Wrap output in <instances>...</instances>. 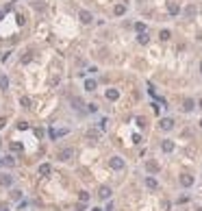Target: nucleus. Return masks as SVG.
<instances>
[{
    "label": "nucleus",
    "mask_w": 202,
    "mask_h": 211,
    "mask_svg": "<svg viewBox=\"0 0 202 211\" xmlns=\"http://www.w3.org/2000/svg\"><path fill=\"white\" fill-rule=\"evenodd\" d=\"M109 166H111L113 170H124L126 163H124V159H122V157H111V159H109Z\"/></svg>",
    "instance_id": "obj_1"
},
{
    "label": "nucleus",
    "mask_w": 202,
    "mask_h": 211,
    "mask_svg": "<svg viewBox=\"0 0 202 211\" xmlns=\"http://www.w3.org/2000/svg\"><path fill=\"white\" fill-rule=\"evenodd\" d=\"M61 161H70L72 157H74V148H61L59 150V155H57Z\"/></svg>",
    "instance_id": "obj_2"
},
{
    "label": "nucleus",
    "mask_w": 202,
    "mask_h": 211,
    "mask_svg": "<svg viewBox=\"0 0 202 211\" xmlns=\"http://www.w3.org/2000/svg\"><path fill=\"white\" fill-rule=\"evenodd\" d=\"M63 135H67V129H50V131H48V137H50V139H59V137H63Z\"/></svg>",
    "instance_id": "obj_3"
},
{
    "label": "nucleus",
    "mask_w": 202,
    "mask_h": 211,
    "mask_svg": "<svg viewBox=\"0 0 202 211\" xmlns=\"http://www.w3.org/2000/svg\"><path fill=\"white\" fill-rule=\"evenodd\" d=\"M100 133H102L100 129H89V131H85V137L89 139V142H98V139H100Z\"/></svg>",
    "instance_id": "obj_4"
},
{
    "label": "nucleus",
    "mask_w": 202,
    "mask_h": 211,
    "mask_svg": "<svg viewBox=\"0 0 202 211\" xmlns=\"http://www.w3.org/2000/svg\"><path fill=\"white\" fill-rule=\"evenodd\" d=\"M111 187L109 185H102V187H100V190H98V196H100V200H109L111 198Z\"/></svg>",
    "instance_id": "obj_5"
},
{
    "label": "nucleus",
    "mask_w": 202,
    "mask_h": 211,
    "mask_svg": "<svg viewBox=\"0 0 202 211\" xmlns=\"http://www.w3.org/2000/svg\"><path fill=\"white\" fill-rule=\"evenodd\" d=\"M78 17H81L83 24H91V22H93V15H91V11H87V9H83V11L78 13Z\"/></svg>",
    "instance_id": "obj_6"
},
{
    "label": "nucleus",
    "mask_w": 202,
    "mask_h": 211,
    "mask_svg": "<svg viewBox=\"0 0 202 211\" xmlns=\"http://www.w3.org/2000/svg\"><path fill=\"white\" fill-rule=\"evenodd\" d=\"M159 129H161V131H172V129H174V120H172V118H163V120L159 122Z\"/></svg>",
    "instance_id": "obj_7"
},
{
    "label": "nucleus",
    "mask_w": 202,
    "mask_h": 211,
    "mask_svg": "<svg viewBox=\"0 0 202 211\" xmlns=\"http://www.w3.org/2000/svg\"><path fill=\"white\" fill-rule=\"evenodd\" d=\"M11 185H13V176L11 174H7V172L0 174V187H11Z\"/></svg>",
    "instance_id": "obj_8"
},
{
    "label": "nucleus",
    "mask_w": 202,
    "mask_h": 211,
    "mask_svg": "<svg viewBox=\"0 0 202 211\" xmlns=\"http://www.w3.org/2000/svg\"><path fill=\"white\" fill-rule=\"evenodd\" d=\"M174 148H176V146H174L172 139H163V142H161V150H163V152L170 155V152H174Z\"/></svg>",
    "instance_id": "obj_9"
},
{
    "label": "nucleus",
    "mask_w": 202,
    "mask_h": 211,
    "mask_svg": "<svg viewBox=\"0 0 202 211\" xmlns=\"http://www.w3.org/2000/svg\"><path fill=\"white\" fill-rule=\"evenodd\" d=\"M193 109H196V100H193V98H185V102H183V111L189 113V111H193Z\"/></svg>",
    "instance_id": "obj_10"
},
{
    "label": "nucleus",
    "mask_w": 202,
    "mask_h": 211,
    "mask_svg": "<svg viewBox=\"0 0 202 211\" xmlns=\"http://www.w3.org/2000/svg\"><path fill=\"white\" fill-rule=\"evenodd\" d=\"M178 181H181L183 187H191V185H193V176H191V174H181Z\"/></svg>",
    "instance_id": "obj_11"
},
{
    "label": "nucleus",
    "mask_w": 202,
    "mask_h": 211,
    "mask_svg": "<svg viewBox=\"0 0 202 211\" xmlns=\"http://www.w3.org/2000/svg\"><path fill=\"white\" fill-rule=\"evenodd\" d=\"M146 170H148L150 174H157L161 168H159V163H157V161H146Z\"/></svg>",
    "instance_id": "obj_12"
},
{
    "label": "nucleus",
    "mask_w": 202,
    "mask_h": 211,
    "mask_svg": "<svg viewBox=\"0 0 202 211\" xmlns=\"http://www.w3.org/2000/svg\"><path fill=\"white\" fill-rule=\"evenodd\" d=\"M105 96H107V100H117L120 98V89H107Z\"/></svg>",
    "instance_id": "obj_13"
},
{
    "label": "nucleus",
    "mask_w": 202,
    "mask_h": 211,
    "mask_svg": "<svg viewBox=\"0 0 202 211\" xmlns=\"http://www.w3.org/2000/svg\"><path fill=\"white\" fill-rule=\"evenodd\" d=\"M146 187H148V190H157V187H159L157 178L154 176H146Z\"/></svg>",
    "instance_id": "obj_14"
},
{
    "label": "nucleus",
    "mask_w": 202,
    "mask_h": 211,
    "mask_svg": "<svg viewBox=\"0 0 202 211\" xmlns=\"http://www.w3.org/2000/svg\"><path fill=\"white\" fill-rule=\"evenodd\" d=\"M96 87H98V83L93 79H87L85 81V91H96Z\"/></svg>",
    "instance_id": "obj_15"
},
{
    "label": "nucleus",
    "mask_w": 202,
    "mask_h": 211,
    "mask_svg": "<svg viewBox=\"0 0 202 211\" xmlns=\"http://www.w3.org/2000/svg\"><path fill=\"white\" fill-rule=\"evenodd\" d=\"M50 172H52V168H50V163H41V166H39V174H41V176H48Z\"/></svg>",
    "instance_id": "obj_16"
},
{
    "label": "nucleus",
    "mask_w": 202,
    "mask_h": 211,
    "mask_svg": "<svg viewBox=\"0 0 202 211\" xmlns=\"http://www.w3.org/2000/svg\"><path fill=\"white\" fill-rule=\"evenodd\" d=\"M167 11H170L172 15H178V13H181V7L176 5V2H170V5H167Z\"/></svg>",
    "instance_id": "obj_17"
},
{
    "label": "nucleus",
    "mask_w": 202,
    "mask_h": 211,
    "mask_svg": "<svg viewBox=\"0 0 202 211\" xmlns=\"http://www.w3.org/2000/svg\"><path fill=\"white\" fill-rule=\"evenodd\" d=\"M0 163H2V166H7V168H13V166H15V159L9 155V157H5V159L0 161Z\"/></svg>",
    "instance_id": "obj_18"
},
{
    "label": "nucleus",
    "mask_w": 202,
    "mask_h": 211,
    "mask_svg": "<svg viewBox=\"0 0 202 211\" xmlns=\"http://www.w3.org/2000/svg\"><path fill=\"white\" fill-rule=\"evenodd\" d=\"M137 41H139V44H148V41H150V35H148V33H137Z\"/></svg>",
    "instance_id": "obj_19"
},
{
    "label": "nucleus",
    "mask_w": 202,
    "mask_h": 211,
    "mask_svg": "<svg viewBox=\"0 0 202 211\" xmlns=\"http://www.w3.org/2000/svg\"><path fill=\"white\" fill-rule=\"evenodd\" d=\"M0 89H9V79H7V74H0Z\"/></svg>",
    "instance_id": "obj_20"
},
{
    "label": "nucleus",
    "mask_w": 202,
    "mask_h": 211,
    "mask_svg": "<svg viewBox=\"0 0 202 211\" xmlns=\"http://www.w3.org/2000/svg\"><path fill=\"white\" fill-rule=\"evenodd\" d=\"M113 13H115V15H124V13H126V5H115Z\"/></svg>",
    "instance_id": "obj_21"
},
{
    "label": "nucleus",
    "mask_w": 202,
    "mask_h": 211,
    "mask_svg": "<svg viewBox=\"0 0 202 211\" xmlns=\"http://www.w3.org/2000/svg\"><path fill=\"white\" fill-rule=\"evenodd\" d=\"M20 105H22L24 109H31V98H29V96H22V98H20Z\"/></svg>",
    "instance_id": "obj_22"
},
{
    "label": "nucleus",
    "mask_w": 202,
    "mask_h": 211,
    "mask_svg": "<svg viewBox=\"0 0 202 211\" xmlns=\"http://www.w3.org/2000/svg\"><path fill=\"white\" fill-rule=\"evenodd\" d=\"M159 37H161V41H167V39H170V37H172V33H170V31H167V29H163V31H161V33H159Z\"/></svg>",
    "instance_id": "obj_23"
},
{
    "label": "nucleus",
    "mask_w": 202,
    "mask_h": 211,
    "mask_svg": "<svg viewBox=\"0 0 202 211\" xmlns=\"http://www.w3.org/2000/svg\"><path fill=\"white\" fill-rule=\"evenodd\" d=\"M31 61H33V52L26 50V52H24V57H22V63H31Z\"/></svg>",
    "instance_id": "obj_24"
},
{
    "label": "nucleus",
    "mask_w": 202,
    "mask_h": 211,
    "mask_svg": "<svg viewBox=\"0 0 202 211\" xmlns=\"http://www.w3.org/2000/svg\"><path fill=\"white\" fill-rule=\"evenodd\" d=\"M185 15H187V17H193V15H196V7H193V5H189V7L185 9Z\"/></svg>",
    "instance_id": "obj_25"
},
{
    "label": "nucleus",
    "mask_w": 202,
    "mask_h": 211,
    "mask_svg": "<svg viewBox=\"0 0 202 211\" xmlns=\"http://www.w3.org/2000/svg\"><path fill=\"white\" fill-rule=\"evenodd\" d=\"M78 200L87 205V202H89V194H87V192H81V194H78Z\"/></svg>",
    "instance_id": "obj_26"
},
{
    "label": "nucleus",
    "mask_w": 202,
    "mask_h": 211,
    "mask_svg": "<svg viewBox=\"0 0 202 211\" xmlns=\"http://www.w3.org/2000/svg\"><path fill=\"white\" fill-rule=\"evenodd\" d=\"M72 105H74V109H81V107H85L81 98H72Z\"/></svg>",
    "instance_id": "obj_27"
},
{
    "label": "nucleus",
    "mask_w": 202,
    "mask_h": 211,
    "mask_svg": "<svg viewBox=\"0 0 202 211\" xmlns=\"http://www.w3.org/2000/svg\"><path fill=\"white\" fill-rule=\"evenodd\" d=\"M135 31H137V33H146V24H143V22H137V24H135Z\"/></svg>",
    "instance_id": "obj_28"
},
{
    "label": "nucleus",
    "mask_w": 202,
    "mask_h": 211,
    "mask_svg": "<svg viewBox=\"0 0 202 211\" xmlns=\"http://www.w3.org/2000/svg\"><path fill=\"white\" fill-rule=\"evenodd\" d=\"M11 198H13V200H22V192H20V190L11 192Z\"/></svg>",
    "instance_id": "obj_29"
},
{
    "label": "nucleus",
    "mask_w": 202,
    "mask_h": 211,
    "mask_svg": "<svg viewBox=\"0 0 202 211\" xmlns=\"http://www.w3.org/2000/svg\"><path fill=\"white\" fill-rule=\"evenodd\" d=\"M98 129H100V131H105V129H107V118H100V122H98Z\"/></svg>",
    "instance_id": "obj_30"
},
{
    "label": "nucleus",
    "mask_w": 202,
    "mask_h": 211,
    "mask_svg": "<svg viewBox=\"0 0 202 211\" xmlns=\"http://www.w3.org/2000/svg\"><path fill=\"white\" fill-rule=\"evenodd\" d=\"M135 122H137V126H139V129H143V126H146V118H141V115H139Z\"/></svg>",
    "instance_id": "obj_31"
},
{
    "label": "nucleus",
    "mask_w": 202,
    "mask_h": 211,
    "mask_svg": "<svg viewBox=\"0 0 202 211\" xmlns=\"http://www.w3.org/2000/svg\"><path fill=\"white\" fill-rule=\"evenodd\" d=\"M15 20H17V24H20V26L24 24V22H26V17H24L22 13H17V15H15Z\"/></svg>",
    "instance_id": "obj_32"
},
{
    "label": "nucleus",
    "mask_w": 202,
    "mask_h": 211,
    "mask_svg": "<svg viewBox=\"0 0 202 211\" xmlns=\"http://www.w3.org/2000/svg\"><path fill=\"white\" fill-rule=\"evenodd\" d=\"M17 129H20V131H26V129H29V122H24V120L17 122Z\"/></svg>",
    "instance_id": "obj_33"
},
{
    "label": "nucleus",
    "mask_w": 202,
    "mask_h": 211,
    "mask_svg": "<svg viewBox=\"0 0 202 211\" xmlns=\"http://www.w3.org/2000/svg\"><path fill=\"white\" fill-rule=\"evenodd\" d=\"M85 207H87L85 202H78V205H76V207H74V209H76V211H85Z\"/></svg>",
    "instance_id": "obj_34"
},
{
    "label": "nucleus",
    "mask_w": 202,
    "mask_h": 211,
    "mask_svg": "<svg viewBox=\"0 0 202 211\" xmlns=\"http://www.w3.org/2000/svg\"><path fill=\"white\" fill-rule=\"evenodd\" d=\"M11 150H17V152H20V150H22V144H11Z\"/></svg>",
    "instance_id": "obj_35"
},
{
    "label": "nucleus",
    "mask_w": 202,
    "mask_h": 211,
    "mask_svg": "<svg viewBox=\"0 0 202 211\" xmlns=\"http://www.w3.org/2000/svg\"><path fill=\"white\" fill-rule=\"evenodd\" d=\"M0 211H9V205L7 202H0Z\"/></svg>",
    "instance_id": "obj_36"
},
{
    "label": "nucleus",
    "mask_w": 202,
    "mask_h": 211,
    "mask_svg": "<svg viewBox=\"0 0 202 211\" xmlns=\"http://www.w3.org/2000/svg\"><path fill=\"white\" fill-rule=\"evenodd\" d=\"M87 111H91V113H93V111H98V107H96V105H87Z\"/></svg>",
    "instance_id": "obj_37"
},
{
    "label": "nucleus",
    "mask_w": 202,
    "mask_h": 211,
    "mask_svg": "<svg viewBox=\"0 0 202 211\" xmlns=\"http://www.w3.org/2000/svg\"><path fill=\"white\" fill-rule=\"evenodd\" d=\"M35 135L37 137H44V129H35Z\"/></svg>",
    "instance_id": "obj_38"
},
{
    "label": "nucleus",
    "mask_w": 202,
    "mask_h": 211,
    "mask_svg": "<svg viewBox=\"0 0 202 211\" xmlns=\"http://www.w3.org/2000/svg\"><path fill=\"white\" fill-rule=\"evenodd\" d=\"M7 126V118H0V129H5Z\"/></svg>",
    "instance_id": "obj_39"
},
{
    "label": "nucleus",
    "mask_w": 202,
    "mask_h": 211,
    "mask_svg": "<svg viewBox=\"0 0 202 211\" xmlns=\"http://www.w3.org/2000/svg\"><path fill=\"white\" fill-rule=\"evenodd\" d=\"M198 107H200V109H202V100H200V102H198Z\"/></svg>",
    "instance_id": "obj_40"
},
{
    "label": "nucleus",
    "mask_w": 202,
    "mask_h": 211,
    "mask_svg": "<svg viewBox=\"0 0 202 211\" xmlns=\"http://www.w3.org/2000/svg\"><path fill=\"white\" fill-rule=\"evenodd\" d=\"M2 15H5V13H2V11H0V20H2Z\"/></svg>",
    "instance_id": "obj_41"
},
{
    "label": "nucleus",
    "mask_w": 202,
    "mask_h": 211,
    "mask_svg": "<svg viewBox=\"0 0 202 211\" xmlns=\"http://www.w3.org/2000/svg\"><path fill=\"white\" fill-rule=\"evenodd\" d=\"M91 211H102V209H91Z\"/></svg>",
    "instance_id": "obj_42"
},
{
    "label": "nucleus",
    "mask_w": 202,
    "mask_h": 211,
    "mask_svg": "<svg viewBox=\"0 0 202 211\" xmlns=\"http://www.w3.org/2000/svg\"><path fill=\"white\" fill-rule=\"evenodd\" d=\"M200 74H202V63H200Z\"/></svg>",
    "instance_id": "obj_43"
},
{
    "label": "nucleus",
    "mask_w": 202,
    "mask_h": 211,
    "mask_svg": "<svg viewBox=\"0 0 202 211\" xmlns=\"http://www.w3.org/2000/svg\"><path fill=\"white\" fill-rule=\"evenodd\" d=\"M200 126H202V120H200Z\"/></svg>",
    "instance_id": "obj_44"
}]
</instances>
